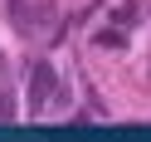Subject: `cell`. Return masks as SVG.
<instances>
[{
	"mask_svg": "<svg viewBox=\"0 0 151 142\" xmlns=\"http://www.w3.org/2000/svg\"><path fill=\"white\" fill-rule=\"evenodd\" d=\"M10 15H15L20 30H44V25L54 20V5H49V0H15Z\"/></svg>",
	"mask_w": 151,
	"mask_h": 142,
	"instance_id": "1",
	"label": "cell"
},
{
	"mask_svg": "<svg viewBox=\"0 0 151 142\" xmlns=\"http://www.w3.org/2000/svg\"><path fill=\"white\" fill-rule=\"evenodd\" d=\"M49 93H54V69H49V64H34V74H29V98L44 103Z\"/></svg>",
	"mask_w": 151,
	"mask_h": 142,
	"instance_id": "2",
	"label": "cell"
},
{
	"mask_svg": "<svg viewBox=\"0 0 151 142\" xmlns=\"http://www.w3.org/2000/svg\"><path fill=\"white\" fill-rule=\"evenodd\" d=\"M98 44H102V49H122V30H102Z\"/></svg>",
	"mask_w": 151,
	"mask_h": 142,
	"instance_id": "3",
	"label": "cell"
}]
</instances>
